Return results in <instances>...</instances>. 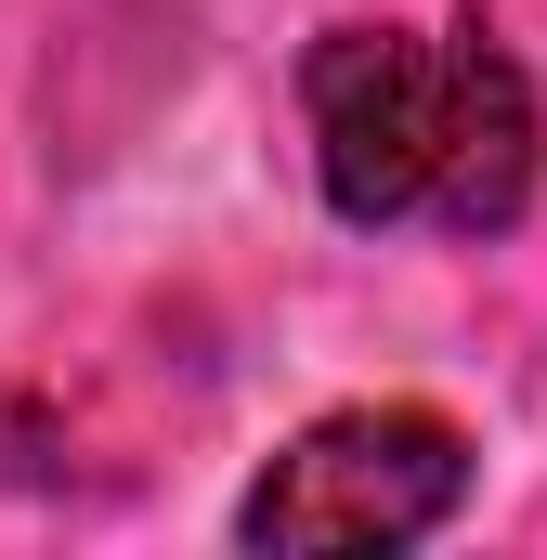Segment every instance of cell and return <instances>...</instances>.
<instances>
[{
    "label": "cell",
    "mask_w": 547,
    "mask_h": 560,
    "mask_svg": "<svg viewBox=\"0 0 547 560\" xmlns=\"http://www.w3.org/2000/svg\"><path fill=\"white\" fill-rule=\"evenodd\" d=\"M469 495V430L430 405H339L313 418L235 509L248 548H417Z\"/></svg>",
    "instance_id": "7a4b0ae2"
},
{
    "label": "cell",
    "mask_w": 547,
    "mask_h": 560,
    "mask_svg": "<svg viewBox=\"0 0 547 560\" xmlns=\"http://www.w3.org/2000/svg\"><path fill=\"white\" fill-rule=\"evenodd\" d=\"M313 105V183L339 222L392 235H509L535 209V79L482 26H339L300 66Z\"/></svg>",
    "instance_id": "6da1fadb"
}]
</instances>
